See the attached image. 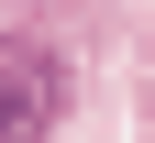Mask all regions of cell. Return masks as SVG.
Returning a JSON list of instances; mask_svg holds the SVG:
<instances>
[{
  "mask_svg": "<svg viewBox=\"0 0 155 143\" xmlns=\"http://www.w3.org/2000/svg\"><path fill=\"white\" fill-rule=\"evenodd\" d=\"M55 110H67V66L22 33H0V143H45Z\"/></svg>",
  "mask_w": 155,
  "mask_h": 143,
  "instance_id": "obj_1",
  "label": "cell"
}]
</instances>
